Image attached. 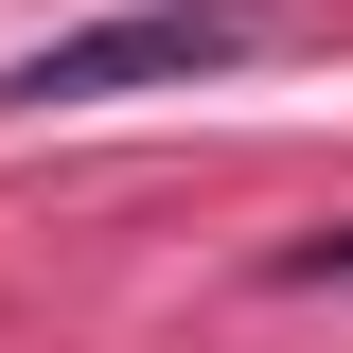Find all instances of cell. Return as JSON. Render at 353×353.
I'll return each instance as SVG.
<instances>
[{"label": "cell", "mask_w": 353, "mask_h": 353, "mask_svg": "<svg viewBox=\"0 0 353 353\" xmlns=\"http://www.w3.org/2000/svg\"><path fill=\"white\" fill-rule=\"evenodd\" d=\"M248 53H265V0H124V18L18 53L0 106H124V88H194V71H248Z\"/></svg>", "instance_id": "6da1fadb"}, {"label": "cell", "mask_w": 353, "mask_h": 353, "mask_svg": "<svg viewBox=\"0 0 353 353\" xmlns=\"http://www.w3.org/2000/svg\"><path fill=\"white\" fill-rule=\"evenodd\" d=\"M283 283H353V230H301V248H283Z\"/></svg>", "instance_id": "7a4b0ae2"}]
</instances>
